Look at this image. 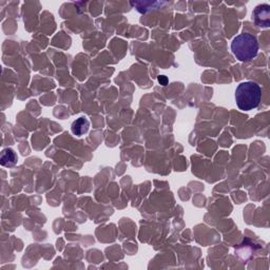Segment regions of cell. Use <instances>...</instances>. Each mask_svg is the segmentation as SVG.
Returning <instances> with one entry per match:
<instances>
[{
    "mask_svg": "<svg viewBox=\"0 0 270 270\" xmlns=\"http://www.w3.org/2000/svg\"><path fill=\"white\" fill-rule=\"evenodd\" d=\"M261 87L254 82L240 83L236 90V101L240 110L250 111L260 105Z\"/></svg>",
    "mask_w": 270,
    "mask_h": 270,
    "instance_id": "1",
    "label": "cell"
},
{
    "mask_svg": "<svg viewBox=\"0 0 270 270\" xmlns=\"http://www.w3.org/2000/svg\"><path fill=\"white\" fill-rule=\"evenodd\" d=\"M231 51L240 61H249L257 57L259 42L255 36L249 33L238 35L231 42Z\"/></svg>",
    "mask_w": 270,
    "mask_h": 270,
    "instance_id": "2",
    "label": "cell"
},
{
    "mask_svg": "<svg viewBox=\"0 0 270 270\" xmlns=\"http://www.w3.org/2000/svg\"><path fill=\"white\" fill-rule=\"evenodd\" d=\"M254 24L261 28L270 26V6L269 4H260L252 12Z\"/></svg>",
    "mask_w": 270,
    "mask_h": 270,
    "instance_id": "3",
    "label": "cell"
},
{
    "mask_svg": "<svg viewBox=\"0 0 270 270\" xmlns=\"http://www.w3.org/2000/svg\"><path fill=\"white\" fill-rule=\"evenodd\" d=\"M90 123L86 118H79L74 122L72 123V132L77 136H82L83 134L87 133L88 130H89Z\"/></svg>",
    "mask_w": 270,
    "mask_h": 270,
    "instance_id": "4",
    "label": "cell"
},
{
    "mask_svg": "<svg viewBox=\"0 0 270 270\" xmlns=\"http://www.w3.org/2000/svg\"><path fill=\"white\" fill-rule=\"evenodd\" d=\"M17 163V155L12 149H5L1 154V165L2 166H14Z\"/></svg>",
    "mask_w": 270,
    "mask_h": 270,
    "instance_id": "5",
    "label": "cell"
},
{
    "mask_svg": "<svg viewBox=\"0 0 270 270\" xmlns=\"http://www.w3.org/2000/svg\"><path fill=\"white\" fill-rule=\"evenodd\" d=\"M158 82L160 83V85L165 86V85H167V83H168V79H167L166 76H159V77H158Z\"/></svg>",
    "mask_w": 270,
    "mask_h": 270,
    "instance_id": "6",
    "label": "cell"
}]
</instances>
